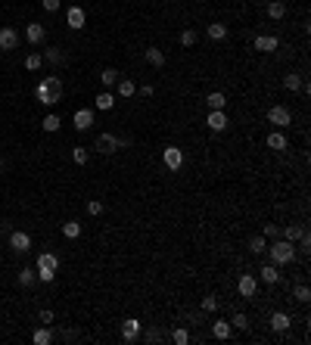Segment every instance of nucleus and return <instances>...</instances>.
I'll return each instance as SVG.
<instances>
[{
  "label": "nucleus",
  "instance_id": "obj_7",
  "mask_svg": "<svg viewBox=\"0 0 311 345\" xmlns=\"http://www.w3.org/2000/svg\"><path fill=\"white\" fill-rule=\"evenodd\" d=\"M162 162H165L168 171H177L180 165H184V153H180L177 147H168V150H162Z\"/></svg>",
  "mask_w": 311,
  "mask_h": 345
},
{
  "label": "nucleus",
  "instance_id": "obj_8",
  "mask_svg": "<svg viewBox=\"0 0 311 345\" xmlns=\"http://www.w3.org/2000/svg\"><path fill=\"white\" fill-rule=\"evenodd\" d=\"M25 38H28V44L41 47V44L47 41V28H44L41 22H28V28H25Z\"/></svg>",
  "mask_w": 311,
  "mask_h": 345
},
{
  "label": "nucleus",
  "instance_id": "obj_38",
  "mask_svg": "<svg viewBox=\"0 0 311 345\" xmlns=\"http://www.w3.org/2000/svg\"><path fill=\"white\" fill-rule=\"evenodd\" d=\"M72 159H75V165H87V159H90V153H87L84 147H75V150H72Z\"/></svg>",
  "mask_w": 311,
  "mask_h": 345
},
{
  "label": "nucleus",
  "instance_id": "obj_26",
  "mask_svg": "<svg viewBox=\"0 0 311 345\" xmlns=\"http://www.w3.org/2000/svg\"><path fill=\"white\" fill-rule=\"evenodd\" d=\"M302 230H305L302 224H289V227H283V230H280V237H283V240H289V243H299Z\"/></svg>",
  "mask_w": 311,
  "mask_h": 345
},
{
  "label": "nucleus",
  "instance_id": "obj_6",
  "mask_svg": "<svg viewBox=\"0 0 311 345\" xmlns=\"http://www.w3.org/2000/svg\"><path fill=\"white\" fill-rule=\"evenodd\" d=\"M16 47H19V31L10 28V25H4V28H0V53H10V50H16Z\"/></svg>",
  "mask_w": 311,
  "mask_h": 345
},
{
  "label": "nucleus",
  "instance_id": "obj_49",
  "mask_svg": "<svg viewBox=\"0 0 311 345\" xmlns=\"http://www.w3.org/2000/svg\"><path fill=\"white\" fill-rule=\"evenodd\" d=\"M0 171H4V159H0Z\"/></svg>",
  "mask_w": 311,
  "mask_h": 345
},
{
  "label": "nucleus",
  "instance_id": "obj_44",
  "mask_svg": "<svg viewBox=\"0 0 311 345\" xmlns=\"http://www.w3.org/2000/svg\"><path fill=\"white\" fill-rule=\"evenodd\" d=\"M203 311H209V314L218 311V299H215V296H206V299H203Z\"/></svg>",
  "mask_w": 311,
  "mask_h": 345
},
{
  "label": "nucleus",
  "instance_id": "obj_15",
  "mask_svg": "<svg viewBox=\"0 0 311 345\" xmlns=\"http://www.w3.org/2000/svg\"><path fill=\"white\" fill-rule=\"evenodd\" d=\"M10 246H13L16 252H28V249H31V237H28L25 230H13V233H10Z\"/></svg>",
  "mask_w": 311,
  "mask_h": 345
},
{
  "label": "nucleus",
  "instance_id": "obj_29",
  "mask_svg": "<svg viewBox=\"0 0 311 345\" xmlns=\"http://www.w3.org/2000/svg\"><path fill=\"white\" fill-rule=\"evenodd\" d=\"M268 16H271V19H283V16H286V4H283V0H271V4H268Z\"/></svg>",
  "mask_w": 311,
  "mask_h": 345
},
{
  "label": "nucleus",
  "instance_id": "obj_42",
  "mask_svg": "<svg viewBox=\"0 0 311 345\" xmlns=\"http://www.w3.org/2000/svg\"><path fill=\"white\" fill-rule=\"evenodd\" d=\"M171 342H174V345H187V342H190V333H187V330H174V333H171Z\"/></svg>",
  "mask_w": 311,
  "mask_h": 345
},
{
  "label": "nucleus",
  "instance_id": "obj_23",
  "mask_svg": "<svg viewBox=\"0 0 311 345\" xmlns=\"http://www.w3.org/2000/svg\"><path fill=\"white\" fill-rule=\"evenodd\" d=\"M56 267H59V258L53 255V252H44V255L38 258V267L34 270H56Z\"/></svg>",
  "mask_w": 311,
  "mask_h": 345
},
{
  "label": "nucleus",
  "instance_id": "obj_43",
  "mask_svg": "<svg viewBox=\"0 0 311 345\" xmlns=\"http://www.w3.org/2000/svg\"><path fill=\"white\" fill-rule=\"evenodd\" d=\"M162 339H165V336H162L159 330H146V333H143V342H150V345H156V342H162Z\"/></svg>",
  "mask_w": 311,
  "mask_h": 345
},
{
  "label": "nucleus",
  "instance_id": "obj_18",
  "mask_svg": "<svg viewBox=\"0 0 311 345\" xmlns=\"http://www.w3.org/2000/svg\"><path fill=\"white\" fill-rule=\"evenodd\" d=\"M259 274H262V280L268 283V286H277L280 283V270H277V264H262V270H259Z\"/></svg>",
  "mask_w": 311,
  "mask_h": 345
},
{
  "label": "nucleus",
  "instance_id": "obj_27",
  "mask_svg": "<svg viewBox=\"0 0 311 345\" xmlns=\"http://www.w3.org/2000/svg\"><path fill=\"white\" fill-rule=\"evenodd\" d=\"M206 103H209V109H224L227 106V97L221 94V90H212V94L206 97Z\"/></svg>",
  "mask_w": 311,
  "mask_h": 345
},
{
  "label": "nucleus",
  "instance_id": "obj_12",
  "mask_svg": "<svg viewBox=\"0 0 311 345\" xmlns=\"http://www.w3.org/2000/svg\"><path fill=\"white\" fill-rule=\"evenodd\" d=\"M206 124H209L212 131H224L230 121H227V115H224V109H209V118H206Z\"/></svg>",
  "mask_w": 311,
  "mask_h": 345
},
{
  "label": "nucleus",
  "instance_id": "obj_11",
  "mask_svg": "<svg viewBox=\"0 0 311 345\" xmlns=\"http://www.w3.org/2000/svg\"><path fill=\"white\" fill-rule=\"evenodd\" d=\"M268 323H271V330H274V333H286L289 326H292V317H289L286 311H274Z\"/></svg>",
  "mask_w": 311,
  "mask_h": 345
},
{
  "label": "nucleus",
  "instance_id": "obj_1",
  "mask_svg": "<svg viewBox=\"0 0 311 345\" xmlns=\"http://www.w3.org/2000/svg\"><path fill=\"white\" fill-rule=\"evenodd\" d=\"M63 94H66V84L56 75H47L44 81H38V87H34V97H38V103H44V106H56L63 100Z\"/></svg>",
  "mask_w": 311,
  "mask_h": 345
},
{
  "label": "nucleus",
  "instance_id": "obj_4",
  "mask_svg": "<svg viewBox=\"0 0 311 345\" xmlns=\"http://www.w3.org/2000/svg\"><path fill=\"white\" fill-rule=\"evenodd\" d=\"M140 333H143V320H137V317H125L121 320V339H125V345L140 342Z\"/></svg>",
  "mask_w": 311,
  "mask_h": 345
},
{
  "label": "nucleus",
  "instance_id": "obj_35",
  "mask_svg": "<svg viewBox=\"0 0 311 345\" xmlns=\"http://www.w3.org/2000/svg\"><path fill=\"white\" fill-rule=\"evenodd\" d=\"M59 124H63V118H59V115H44V131H47V134L59 131Z\"/></svg>",
  "mask_w": 311,
  "mask_h": 345
},
{
  "label": "nucleus",
  "instance_id": "obj_36",
  "mask_svg": "<svg viewBox=\"0 0 311 345\" xmlns=\"http://www.w3.org/2000/svg\"><path fill=\"white\" fill-rule=\"evenodd\" d=\"M292 299H296V302H308V299H311V289H308L305 283H299V286H292Z\"/></svg>",
  "mask_w": 311,
  "mask_h": 345
},
{
  "label": "nucleus",
  "instance_id": "obj_46",
  "mask_svg": "<svg viewBox=\"0 0 311 345\" xmlns=\"http://www.w3.org/2000/svg\"><path fill=\"white\" fill-rule=\"evenodd\" d=\"M41 4H44L47 13H56V10H59V0H41Z\"/></svg>",
  "mask_w": 311,
  "mask_h": 345
},
{
  "label": "nucleus",
  "instance_id": "obj_32",
  "mask_svg": "<svg viewBox=\"0 0 311 345\" xmlns=\"http://www.w3.org/2000/svg\"><path fill=\"white\" fill-rule=\"evenodd\" d=\"M63 237H66V240H78V237H81V224H78V221L63 224Z\"/></svg>",
  "mask_w": 311,
  "mask_h": 345
},
{
  "label": "nucleus",
  "instance_id": "obj_2",
  "mask_svg": "<svg viewBox=\"0 0 311 345\" xmlns=\"http://www.w3.org/2000/svg\"><path fill=\"white\" fill-rule=\"evenodd\" d=\"M268 255H271L274 264H292V261H296V243H289V240L277 237V240H271Z\"/></svg>",
  "mask_w": 311,
  "mask_h": 345
},
{
  "label": "nucleus",
  "instance_id": "obj_25",
  "mask_svg": "<svg viewBox=\"0 0 311 345\" xmlns=\"http://www.w3.org/2000/svg\"><path fill=\"white\" fill-rule=\"evenodd\" d=\"M115 84H118V97H125V100H128V97H134V94H137V84H134V81H131V78H118V81H115Z\"/></svg>",
  "mask_w": 311,
  "mask_h": 345
},
{
  "label": "nucleus",
  "instance_id": "obj_21",
  "mask_svg": "<svg viewBox=\"0 0 311 345\" xmlns=\"http://www.w3.org/2000/svg\"><path fill=\"white\" fill-rule=\"evenodd\" d=\"M302 75H299V72H289V75H283V87L289 90V94H299V90H302Z\"/></svg>",
  "mask_w": 311,
  "mask_h": 345
},
{
  "label": "nucleus",
  "instance_id": "obj_37",
  "mask_svg": "<svg viewBox=\"0 0 311 345\" xmlns=\"http://www.w3.org/2000/svg\"><path fill=\"white\" fill-rule=\"evenodd\" d=\"M199 41V34L193 31V28H184V31H180V44H184V47H193Z\"/></svg>",
  "mask_w": 311,
  "mask_h": 345
},
{
  "label": "nucleus",
  "instance_id": "obj_24",
  "mask_svg": "<svg viewBox=\"0 0 311 345\" xmlns=\"http://www.w3.org/2000/svg\"><path fill=\"white\" fill-rule=\"evenodd\" d=\"M44 59L47 62H53V65H66L69 62V56L59 50V47H50V50H44Z\"/></svg>",
  "mask_w": 311,
  "mask_h": 345
},
{
  "label": "nucleus",
  "instance_id": "obj_5",
  "mask_svg": "<svg viewBox=\"0 0 311 345\" xmlns=\"http://www.w3.org/2000/svg\"><path fill=\"white\" fill-rule=\"evenodd\" d=\"M268 124H274V128L283 131V128H289V124H292V112H289L286 106H280V103L271 106V109H268Z\"/></svg>",
  "mask_w": 311,
  "mask_h": 345
},
{
  "label": "nucleus",
  "instance_id": "obj_17",
  "mask_svg": "<svg viewBox=\"0 0 311 345\" xmlns=\"http://www.w3.org/2000/svg\"><path fill=\"white\" fill-rule=\"evenodd\" d=\"M286 147H289V140H286V134H283V131H271V134H268V150L283 153Z\"/></svg>",
  "mask_w": 311,
  "mask_h": 345
},
{
  "label": "nucleus",
  "instance_id": "obj_47",
  "mask_svg": "<svg viewBox=\"0 0 311 345\" xmlns=\"http://www.w3.org/2000/svg\"><path fill=\"white\" fill-rule=\"evenodd\" d=\"M41 323H44V326L53 323V311H50V308H44V311H41Z\"/></svg>",
  "mask_w": 311,
  "mask_h": 345
},
{
  "label": "nucleus",
  "instance_id": "obj_30",
  "mask_svg": "<svg viewBox=\"0 0 311 345\" xmlns=\"http://www.w3.org/2000/svg\"><path fill=\"white\" fill-rule=\"evenodd\" d=\"M31 342H34V345H50V342H53V333L47 330V326H41V330L31 333Z\"/></svg>",
  "mask_w": 311,
  "mask_h": 345
},
{
  "label": "nucleus",
  "instance_id": "obj_45",
  "mask_svg": "<svg viewBox=\"0 0 311 345\" xmlns=\"http://www.w3.org/2000/svg\"><path fill=\"white\" fill-rule=\"evenodd\" d=\"M38 280L41 283H53L56 280V270H38Z\"/></svg>",
  "mask_w": 311,
  "mask_h": 345
},
{
  "label": "nucleus",
  "instance_id": "obj_13",
  "mask_svg": "<svg viewBox=\"0 0 311 345\" xmlns=\"http://www.w3.org/2000/svg\"><path fill=\"white\" fill-rule=\"evenodd\" d=\"M143 59L150 62L153 68H162V65L168 62V56H165V50H159V47H146V50H143Z\"/></svg>",
  "mask_w": 311,
  "mask_h": 345
},
{
  "label": "nucleus",
  "instance_id": "obj_22",
  "mask_svg": "<svg viewBox=\"0 0 311 345\" xmlns=\"http://www.w3.org/2000/svg\"><path fill=\"white\" fill-rule=\"evenodd\" d=\"M94 106L100 109V112H109V109L115 106V94H109V90H103V94H97V100H94Z\"/></svg>",
  "mask_w": 311,
  "mask_h": 345
},
{
  "label": "nucleus",
  "instance_id": "obj_34",
  "mask_svg": "<svg viewBox=\"0 0 311 345\" xmlns=\"http://www.w3.org/2000/svg\"><path fill=\"white\" fill-rule=\"evenodd\" d=\"M34 280H38V270H31V267H22L19 270V286H31Z\"/></svg>",
  "mask_w": 311,
  "mask_h": 345
},
{
  "label": "nucleus",
  "instance_id": "obj_16",
  "mask_svg": "<svg viewBox=\"0 0 311 345\" xmlns=\"http://www.w3.org/2000/svg\"><path fill=\"white\" fill-rule=\"evenodd\" d=\"M252 44H255V50H262V53H274V50L280 47V41L274 38V34H259Z\"/></svg>",
  "mask_w": 311,
  "mask_h": 345
},
{
  "label": "nucleus",
  "instance_id": "obj_31",
  "mask_svg": "<svg viewBox=\"0 0 311 345\" xmlns=\"http://www.w3.org/2000/svg\"><path fill=\"white\" fill-rule=\"evenodd\" d=\"M121 75H118V68H103L100 72V81H103V87H115V81H118Z\"/></svg>",
  "mask_w": 311,
  "mask_h": 345
},
{
  "label": "nucleus",
  "instance_id": "obj_39",
  "mask_svg": "<svg viewBox=\"0 0 311 345\" xmlns=\"http://www.w3.org/2000/svg\"><path fill=\"white\" fill-rule=\"evenodd\" d=\"M230 326H233V330H249V317L246 314H233L230 317Z\"/></svg>",
  "mask_w": 311,
  "mask_h": 345
},
{
  "label": "nucleus",
  "instance_id": "obj_20",
  "mask_svg": "<svg viewBox=\"0 0 311 345\" xmlns=\"http://www.w3.org/2000/svg\"><path fill=\"white\" fill-rule=\"evenodd\" d=\"M206 34H209V41H227V25L224 22H212L209 28H206Z\"/></svg>",
  "mask_w": 311,
  "mask_h": 345
},
{
  "label": "nucleus",
  "instance_id": "obj_9",
  "mask_svg": "<svg viewBox=\"0 0 311 345\" xmlns=\"http://www.w3.org/2000/svg\"><path fill=\"white\" fill-rule=\"evenodd\" d=\"M236 293H240L243 299H252L255 293H259V280H255L252 274H243L240 283H236Z\"/></svg>",
  "mask_w": 311,
  "mask_h": 345
},
{
  "label": "nucleus",
  "instance_id": "obj_33",
  "mask_svg": "<svg viewBox=\"0 0 311 345\" xmlns=\"http://www.w3.org/2000/svg\"><path fill=\"white\" fill-rule=\"evenodd\" d=\"M44 65V53H28V56H25V68L28 72H38Z\"/></svg>",
  "mask_w": 311,
  "mask_h": 345
},
{
  "label": "nucleus",
  "instance_id": "obj_3",
  "mask_svg": "<svg viewBox=\"0 0 311 345\" xmlns=\"http://www.w3.org/2000/svg\"><path fill=\"white\" fill-rule=\"evenodd\" d=\"M121 147H128V140H125V137H115V134H100V137L94 140V150H97L100 156H112V153H118Z\"/></svg>",
  "mask_w": 311,
  "mask_h": 345
},
{
  "label": "nucleus",
  "instance_id": "obj_41",
  "mask_svg": "<svg viewBox=\"0 0 311 345\" xmlns=\"http://www.w3.org/2000/svg\"><path fill=\"white\" fill-rule=\"evenodd\" d=\"M106 209H103V202H97V199H90V202H87V215L90 218H100Z\"/></svg>",
  "mask_w": 311,
  "mask_h": 345
},
{
  "label": "nucleus",
  "instance_id": "obj_40",
  "mask_svg": "<svg viewBox=\"0 0 311 345\" xmlns=\"http://www.w3.org/2000/svg\"><path fill=\"white\" fill-rule=\"evenodd\" d=\"M262 237H265L268 243H271V240H277V237H280V227H277V224H265V230H262Z\"/></svg>",
  "mask_w": 311,
  "mask_h": 345
},
{
  "label": "nucleus",
  "instance_id": "obj_14",
  "mask_svg": "<svg viewBox=\"0 0 311 345\" xmlns=\"http://www.w3.org/2000/svg\"><path fill=\"white\" fill-rule=\"evenodd\" d=\"M66 19H69V28H75V31H81V28H84V22H87V13H84L81 7H69V13H66Z\"/></svg>",
  "mask_w": 311,
  "mask_h": 345
},
{
  "label": "nucleus",
  "instance_id": "obj_19",
  "mask_svg": "<svg viewBox=\"0 0 311 345\" xmlns=\"http://www.w3.org/2000/svg\"><path fill=\"white\" fill-rule=\"evenodd\" d=\"M230 333H233V326H230V320H215V323H212V336H215L218 342H224V339H230Z\"/></svg>",
  "mask_w": 311,
  "mask_h": 345
},
{
  "label": "nucleus",
  "instance_id": "obj_10",
  "mask_svg": "<svg viewBox=\"0 0 311 345\" xmlns=\"http://www.w3.org/2000/svg\"><path fill=\"white\" fill-rule=\"evenodd\" d=\"M72 124H75L78 131H90V128H94V109H78L75 118H72Z\"/></svg>",
  "mask_w": 311,
  "mask_h": 345
},
{
  "label": "nucleus",
  "instance_id": "obj_28",
  "mask_svg": "<svg viewBox=\"0 0 311 345\" xmlns=\"http://www.w3.org/2000/svg\"><path fill=\"white\" fill-rule=\"evenodd\" d=\"M246 249L252 252V255H262V252L268 249V240H265V237H249V243H246Z\"/></svg>",
  "mask_w": 311,
  "mask_h": 345
},
{
  "label": "nucleus",
  "instance_id": "obj_48",
  "mask_svg": "<svg viewBox=\"0 0 311 345\" xmlns=\"http://www.w3.org/2000/svg\"><path fill=\"white\" fill-rule=\"evenodd\" d=\"M137 90H140L143 97H153V94H156V87H153V84H143V87H137Z\"/></svg>",
  "mask_w": 311,
  "mask_h": 345
}]
</instances>
